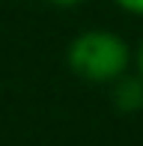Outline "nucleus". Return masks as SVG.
Wrapping results in <instances>:
<instances>
[{"label": "nucleus", "instance_id": "5", "mask_svg": "<svg viewBox=\"0 0 143 146\" xmlns=\"http://www.w3.org/2000/svg\"><path fill=\"white\" fill-rule=\"evenodd\" d=\"M51 6H63V9H66V6H77V3H83V0H48Z\"/></svg>", "mask_w": 143, "mask_h": 146}, {"label": "nucleus", "instance_id": "3", "mask_svg": "<svg viewBox=\"0 0 143 146\" xmlns=\"http://www.w3.org/2000/svg\"><path fill=\"white\" fill-rule=\"evenodd\" d=\"M113 6L131 18H143V0H113Z\"/></svg>", "mask_w": 143, "mask_h": 146}, {"label": "nucleus", "instance_id": "4", "mask_svg": "<svg viewBox=\"0 0 143 146\" xmlns=\"http://www.w3.org/2000/svg\"><path fill=\"white\" fill-rule=\"evenodd\" d=\"M134 72H137V75L143 78V39H140V42H137V48H134Z\"/></svg>", "mask_w": 143, "mask_h": 146}, {"label": "nucleus", "instance_id": "2", "mask_svg": "<svg viewBox=\"0 0 143 146\" xmlns=\"http://www.w3.org/2000/svg\"><path fill=\"white\" fill-rule=\"evenodd\" d=\"M110 98H113L116 110L122 113H137L143 110V78L137 72H125L110 84Z\"/></svg>", "mask_w": 143, "mask_h": 146}, {"label": "nucleus", "instance_id": "1", "mask_svg": "<svg viewBox=\"0 0 143 146\" xmlns=\"http://www.w3.org/2000/svg\"><path fill=\"white\" fill-rule=\"evenodd\" d=\"M66 63L72 75H77L87 84H110L131 72L134 51L119 33L107 27H89L77 33L66 48Z\"/></svg>", "mask_w": 143, "mask_h": 146}]
</instances>
